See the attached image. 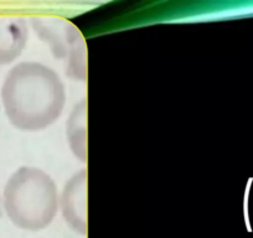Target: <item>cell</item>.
<instances>
[{"label":"cell","mask_w":253,"mask_h":238,"mask_svg":"<svg viewBox=\"0 0 253 238\" xmlns=\"http://www.w3.org/2000/svg\"><path fill=\"white\" fill-rule=\"evenodd\" d=\"M3 208L15 227L29 232L45 230L60 210L56 183L42 169L19 167L4 186Z\"/></svg>","instance_id":"cell-2"},{"label":"cell","mask_w":253,"mask_h":238,"mask_svg":"<svg viewBox=\"0 0 253 238\" xmlns=\"http://www.w3.org/2000/svg\"><path fill=\"white\" fill-rule=\"evenodd\" d=\"M31 26L53 57L63 62L66 76L86 81L87 43L81 30L72 21L57 16H36L31 19Z\"/></svg>","instance_id":"cell-3"},{"label":"cell","mask_w":253,"mask_h":238,"mask_svg":"<svg viewBox=\"0 0 253 238\" xmlns=\"http://www.w3.org/2000/svg\"><path fill=\"white\" fill-rule=\"evenodd\" d=\"M0 98L13 127L35 133L47 129L62 116L66 88L55 70L40 62L24 61L8 72Z\"/></svg>","instance_id":"cell-1"},{"label":"cell","mask_w":253,"mask_h":238,"mask_svg":"<svg viewBox=\"0 0 253 238\" xmlns=\"http://www.w3.org/2000/svg\"><path fill=\"white\" fill-rule=\"evenodd\" d=\"M3 216V196L0 194V218Z\"/></svg>","instance_id":"cell-7"},{"label":"cell","mask_w":253,"mask_h":238,"mask_svg":"<svg viewBox=\"0 0 253 238\" xmlns=\"http://www.w3.org/2000/svg\"><path fill=\"white\" fill-rule=\"evenodd\" d=\"M66 138L70 150L80 161L87 162V102L75 104L66 122Z\"/></svg>","instance_id":"cell-6"},{"label":"cell","mask_w":253,"mask_h":238,"mask_svg":"<svg viewBox=\"0 0 253 238\" xmlns=\"http://www.w3.org/2000/svg\"><path fill=\"white\" fill-rule=\"evenodd\" d=\"M29 40L28 21L21 16H0V66L13 64Z\"/></svg>","instance_id":"cell-5"},{"label":"cell","mask_w":253,"mask_h":238,"mask_svg":"<svg viewBox=\"0 0 253 238\" xmlns=\"http://www.w3.org/2000/svg\"><path fill=\"white\" fill-rule=\"evenodd\" d=\"M63 221L79 235H87V170L82 169L66 181L60 195Z\"/></svg>","instance_id":"cell-4"}]
</instances>
